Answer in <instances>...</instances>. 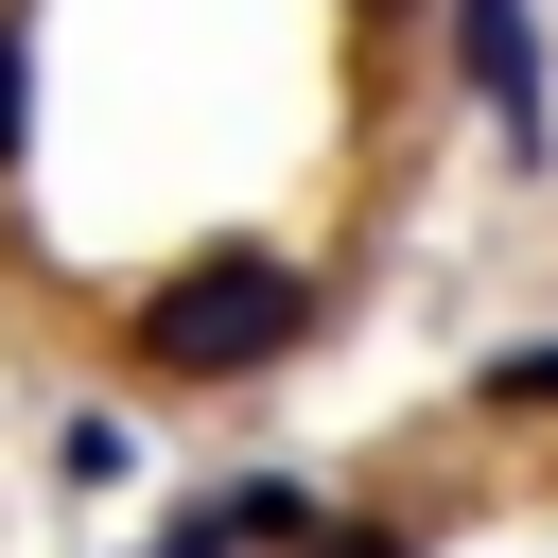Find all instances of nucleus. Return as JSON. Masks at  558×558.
<instances>
[{
	"label": "nucleus",
	"mask_w": 558,
	"mask_h": 558,
	"mask_svg": "<svg viewBox=\"0 0 558 558\" xmlns=\"http://www.w3.org/2000/svg\"><path fill=\"white\" fill-rule=\"evenodd\" d=\"M366 17H401V0H366Z\"/></svg>",
	"instance_id": "0eeeda50"
},
{
	"label": "nucleus",
	"mask_w": 558,
	"mask_h": 558,
	"mask_svg": "<svg viewBox=\"0 0 558 558\" xmlns=\"http://www.w3.org/2000/svg\"><path fill=\"white\" fill-rule=\"evenodd\" d=\"M140 558H227V541H209V523H174V541H140Z\"/></svg>",
	"instance_id": "423d86ee"
},
{
	"label": "nucleus",
	"mask_w": 558,
	"mask_h": 558,
	"mask_svg": "<svg viewBox=\"0 0 558 558\" xmlns=\"http://www.w3.org/2000/svg\"><path fill=\"white\" fill-rule=\"evenodd\" d=\"M17 122H35V52H17V0H0V157H17Z\"/></svg>",
	"instance_id": "39448f33"
},
{
	"label": "nucleus",
	"mask_w": 558,
	"mask_h": 558,
	"mask_svg": "<svg viewBox=\"0 0 558 558\" xmlns=\"http://www.w3.org/2000/svg\"><path fill=\"white\" fill-rule=\"evenodd\" d=\"M471 401H488V418H541V401H558V331H541V349H506V366H488Z\"/></svg>",
	"instance_id": "7ed1b4c3"
},
{
	"label": "nucleus",
	"mask_w": 558,
	"mask_h": 558,
	"mask_svg": "<svg viewBox=\"0 0 558 558\" xmlns=\"http://www.w3.org/2000/svg\"><path fill=\"white\" fill-rule=\"evenodd\" d=\"M296 558H418V523H314Z\"/></svg>",
	"instance_id": "20e7f679"
},
{
	"label": "nucleus",
	"mask_w": 558,
	"mask_h": 558,
	"mask_svg": "<svg viewBox=\"0 0 558 558\" xmlns=\"http://www.w3.org/2000/svg\"><path fill=\"white\" fill-rule=\"evenodd\" d=\"M453 52H471V87H488V122L541 140V17H523V0H453Z\"/></svg>",
	"instance_id": "f03ea898"
},
{
	"label": "nucleus",
	"mask_w": 558,
	"mask_h": 558,
	"mask_svg": "<svg viewBox=\"0 0 558 558\" xmlns=\"http://www.w3.org/2000/svg\"><path fill=\"white\" fill-rule=\"evenodd\" d=\"M314 331V279L279 244H209L174 279H140V384H262Z\"/></svg>",
	"instance_id": "f257e3e1"
}]
</instances>
